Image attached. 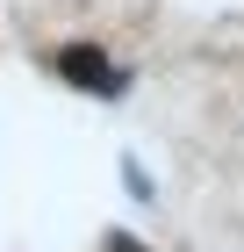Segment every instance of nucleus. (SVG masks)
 Returning <instances> with one entry per match:
<instances>
[{"mask_svg":"<svg viewBox=\"0 0 244 252\" xmlns=\"http://www.w3.org/2000/svg\"><path fill=\"white\" fill-rule=\"evenodd\" d=\"M57 72L86 79V87H101V94H115V87H122L115 72H101V51H65V58H57Z\"/></svg>","mask_w":244,"mask_h":252,"instance_id":"1","label":"nucleus"}]
</instances>
